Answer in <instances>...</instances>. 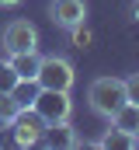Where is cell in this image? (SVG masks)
Instances as JSON below:
<instances>
[{
  "instance_id": "6",
  "label": "cell",
  "mask_w": 139,
  "mask_h": 150,
  "mask_svg": "<svg viewBox=\"0 0 139 150\" xmlns=\"http://www.w3.org/2000/svg\"><path fill=\"white\" fill-rule=\"evenodd\" d=\"M49 18H52V25H59V28H73V25H80V21H87V4L84 0H52L49 4Z\"/></svg>"
},
{
  "instance_id": "5",
  "label": "cell",
  "mask_w": 139,
  "mask_h": 150,
  "mask_svg": "<svg viewBox=\"0 0 139 150\" xmlns=\"http://www.w3.org/2000/svg\"><path fill=\"white\" fill-rule=\"evenodd\" d=\"M0 42H4L7 56L11 52H25V49H38V28L32 21H25V18H14V21H7Z\"/></svg>"
},
{
  "instance_id": "13",
  "label": "cell",
  "mask_w": 139,
  "mask_h": 150,
  "mask_svg": "<svg viewBox=\"0 0 139 150\" xmlns=\"http://www.w3.org/2000/svg\"><path fill=\"white\" fill-rule=\"evenodd\" d=\"M70 38H73V45H77V49H87V45H91V28H87V21H80V25H73V28H70Z\"/></svg>"
},
{
  "instance_id": "18",
  "label": "cell",
  "mask_w": 139,
  "mask_h": 150,
  "mask_svg": "<svg viewBox=\"0 0 139 150\" xmlns=\"http://www.w3.org/2000/svg\"><path fill=\"white\" fill-rule=\"evenodd\" d=\"M4 126H7V122H4V119H0V133H4Z\"/></svg>"
},
{
  "instance_id": "10",
  "label": "cell",
  "mask_w": 139,
  "mask_h": 150,
  "mask_svg": "<svg viewBox=\"0 0 139 150\" xmlns=\"http://www.w3.org/2000/svg\"><path fill=\"white\" fill-rule=\"evenodd\" d=\"M98 147H101V150H136L139 140H136V136H129V133H122L118 126H111L101 140H98Z\"/></svg>"
},
{
  "instance_id": "16",
  "label": "cell",
  "mask_w": 139,
  "mask_h": 150,
  "mask_svg": "<svg viewBox=\"0 0 139 150\" xmlns=\"http://www.w3.org/2000/svg\"><path fill=\"white\" fill-rule=\"evenodd\" d=\"M21 0H0V7H18Z\"/></svg>"
},
{
  "instance_id": "9",
  "label": "cell",
  "mask_w": 139,
  "mask_h": 150,
  "mask_svg": "<svg viewBox=\"0 0 139 150\" xmlns=\"http://www.w3.org/2000/svg\"><path fill=\"white\" fill-rule=\"evenodd\" d=\"M108 122L118 126L122 133H129V136H136V140H139V105H136V101H125V105L111 115Z\"/></svg>"
},
{
  "instance_id": "3",
  "label": "cell",
  "mask_w": 139,
  "mask_h": 150,
  "mask_svg": "<svg viewBox=\"0 0 139 150\" xmlns=\"http://www.w3.org/2000/svg\"><path fill=\"white\" fill-rule=\"evenodd\" d=\"M45 126H49V122L35 112V108H18V115L7 122V129H11V136H14L18 147H35V143H42Z\"/></svg>"
},
{
  "instance_id": "17",
  "label": "cell",
  "mask_w": 139,
  "mask_h": 150,
  "mask_svg": "<svg viewBox=\"0 0 139 150\" xmlns=\"http://www.w3.org/2000/svg\"><path fill=\"white\" fill-rule=\"evenodd\" d=\"M132 18H136V21H139V0H136V4H132Z\"/></svg>"
},
{
  "instance_id": "14",
  "label": "cell",
  "mask_w": 139,
  "mask_h": 150,
  "mask_svg": "<svg viewBox=\"0 0 139 150\" xmlns=\"http://www.w3.org/2000/svg\"><path fill=\"white\" fill-rule=\"evenodd\" d=\"M14 115H18V105H14V98H11V94H0V119H4V122H11Z\"/></svg>"
},
{
  "instance_id": "15",
  "label": "cell",
  "mask_w": 139,
  "mask_h": 150,
  "mask_svg": "<svg viewBox=\"0 0 139 150\" xmlns=\"http://www.w3.org/2000/svg\"><path fill=\"white\" fill-rule=\"evenodd\" d=\"M125 98L139 105V74H129V77H125Z\"/></svg>"
},
{
  "instance_id": "1",
  "label": "cell",
  "mask_w": 139,
  "mask_h": 150,
  "mask_svg": "<svg viewBox=\"0 0 139 150\" xmlns=\"http://www.w3.org/2000/svg\"><path fill=\"white\" fill-rule=\"evenodd\" d=\"M87 101H91V112L94 115L111 119V115L129 101V98H125V80H122V77H98V80H91Z\"/></svg>"
},
{
  "instance_id": "11",
  "label": "cell",
  "mask_w": 139,
  "mask_h": 150,
  "mask_svg": "<svg viewBox=\"0 0 139 150\" xmlns=\"http://www.w3.org/2000/svg\"><path fill=\"white\" fill-rule=\"evenodd\" d=\"M38 91H42V87H38V80H18V84H14V87H11V98H14V105H18V108H32L35 105V98H38Z\"/></svg>"
},
{
  "instance_id": "2",
  "label": "cell",
  "mask_w": 139,
  "mask_h": 150,
  "mask_svg": "<svg viewBox=\"0 0 139 150\" xmlns=\"http://www.w3.org/2000/svg\"><path fill=\"white\" fill-rule=\"evenodd\" d=\"M35 80L45 91H73L77 70H73V63L63 59V56H42V67H38V77Z\"/></svg>"
},
{
  "instance_id": "4",
  "label": "cell",
  "mask_w": 139,
  "mask_h": 150,
  "mask_svg": "<svg viewBox=\"0 0 139 150\" xmlns=\"http://www.w3.org/2000/svg\"><path fill=\"white\" fill-rule=\"evenodd\" d=\"M32 108L42 115L45 122H70L73 101H70V91H45V87H42Z\"/></svg>"
},
{
  "instance_id": "8",
  "label": "cell",
  "mask_w": 139,
  "mask_h": 150,
  "mask_svg": "<svg viewBox=\"0 0 139 150\" xmlns=\"http://www.w3.org/2000/svg\"><path fill=\"white\" fill-rule=\"evenodd\" d=\"M42 143H49V147H77L80 140H77L70 122H49L45 133H42Z\"/></svg>"
},
{
  "instance_id": "12",
  "label": "cell",
  "mask_w": 139,
  "mask_h": 150,
  "mask_svg": "<svg viewBox=\"0 0 139 150\" xmlns=\"http://www.w3.org/2000/svg\"><path fill=\"white\" fill-rule=\"evenodd\" d=\"M21 77L14 74V67L7 63V59H0V94H11V87L18 84Z\"/></svg>"
},
{
  "instance_id": "7",
  "label": "cell",
  "mask_w": 139,
  "mask_h": 150,
  "mask_svg": "<svg viewBox=\"0 0 139 150\" xmlns=\"http://www.w3.org/2000/svg\"><path fill=\"white\" fill-rule=\"evenodd\" d=\"M7 63L14 67V74L21 77V80H32V77H38L42 56H38V49H25V52H11V59H7Z\"/></svg>"
}]
</instances>
